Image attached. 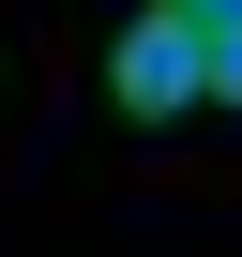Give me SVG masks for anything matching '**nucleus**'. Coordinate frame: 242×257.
Segmentation results:
<instances>
[{
    "instance_id": "2",
    "label": "nucleus",
    "mask_w": 242,
    "mask_h": 257,
    "mask_svg": "<svg viewBox=\"0 0 242 257\" xmlns=\"http://www.w3.org/2000/svg\"><path fill=\"white\" fill-rule=\"evenodd\" d=\"M212 106H242V16L212 31Z\"/></svg>"
},
{
    "instance_id": "3",
    "label": "nucleus",
    "mask_w": 242,
    "mask_h": 257,
    "mask_svg": "<svg viewBox=\"0 0 242 257\" xmlns=\"http://www.w3.org/2000/svg\"><path fill=\"white\" fill-rule=\"evenodd\" d=\"M167 16H197V31H227V16H242V0H167Z\"/></svg>"
},
{
    "instance_id": "1",
    "label": "nucleus",
    "mask_w": 242,
    "mask_h": 257,
    "mask_svg": "<svg viewBox=\"0 0 242 257\" xmlns=\"http://www.w3.org/2000/svg\"><path fill=\"white\" fill-rule=\"evenodd\" d=\"M106 91L137 106V121H167V106H197V91H212V31H197V16H167V0H152V16L121 31V46H106Z\"/></svg>"
}]
</instances>
